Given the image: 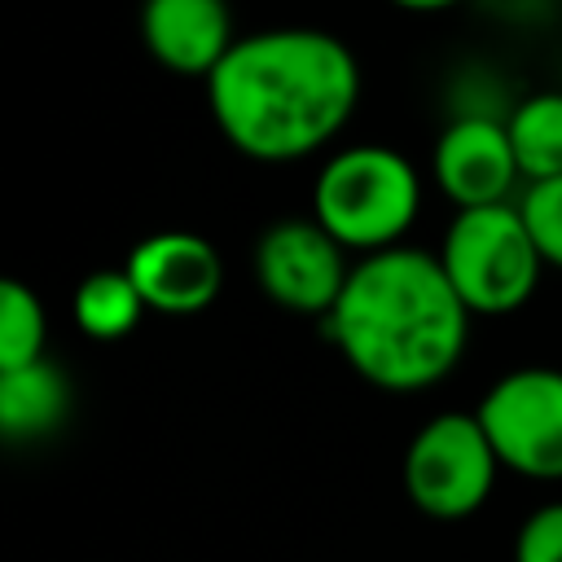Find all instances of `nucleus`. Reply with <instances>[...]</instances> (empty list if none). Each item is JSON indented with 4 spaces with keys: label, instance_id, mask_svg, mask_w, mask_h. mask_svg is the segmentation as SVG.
Instances as JSON below:
<instances>
[{
    "label": "nucleus",
    "instance_id": "nucleus-14",
    "mask_svg": "<svg viewBox=\"0 0 562 562\" xmlns=\"http://www.w3.org/2000/svg\"><path fill=\"white\" fill-rule=\"evenodd\" d=\"M44 342H48V316L40 294L18 277L0 281V369L44 360Z\"/></svg>",
    "mask_w": 562,
    "mask_h": 562
},
{
    "label": "nucleus",
    "instance_id": "nucleus-12",
    "mask_svg": "<svg viewBox=\"0 0 562 562\" xmlns=\"http://www.w3.org/2000/svg\"><path fill=\"white\" fill-rule=\"evenodd\" d=\"M70 312H75L79 334H88L92 342H119L140 325L149 307L136 281L127 277V268H97L75 285Z\"/></svg>",
    "mask_w": 562,
    "mask_h": 562
},
{
    "label": "nucleus",
    "instance_id": "nucleus-9",
    "mask_svg": "<svg viewBox=\"0 0 562 562\" xmlns=\"http://www.w3.org/2000/svg\"><path fill=\"white\" fill-rule=\"evenodd\" d=\"M430 176L457 211L509 202L522 171H518L509 132H505V119H492V114L452 119L435 140Z\"/></svg>",
    "mask_w": 562,
    "mask_h": 562
},
{
    "label": "nucleus",
    "instance_id": "nucleus-6",
    "mask_svg": "<svg viewBox=\"0 0 562 562\" xmlns=\"http://www.w3.org/2000/svg\"><path fill=\"white\" fill-rule=\"evenodd\" d=\"M474 413L501 457V470L531 483H562V369H509L483 391Z\"/></svg>",
    "mask_w": 562,
    "mask_h": 562
},
{
    "label": "nucleus",
    "instance_id": "nucleus-11",
    "mask_svg": "<svg viewBox=\"0 0 562 562\" xmlns=\"http://www.w3.org/2000/svg\"><path fill=\"white\" fill-rule=\"evenodd\" d=\"M70 404L75 391L48 356L18 369H0V435L9 443L48 439L70 417Z\"/></svg>",
    "mask_w": 562,
    "mask_h": 562
},
{
    "label": "nucleus",
    "instance_id": "nucleus-5",
    "mask_svg": "<svg viewBox=\"0 0 562 562\" xmlns=\"http://www.w3.org/2000/svg\"><path fill=\"white\" fill-rule=\"evenodd\" d=\"M501 474V457L479 422V413H435L422 422L404 448L400 483L408 505L435 522L474 518Z\"/></svg>",
    "mask_w": 562,
    "mask_h": 562
},
{
    "label": "nucleus",
    "instance_id": "nucleus-4",
    "mask_svg": "<svg viewBox=\"0 0 562 562\" xmlns=\"http://www.w3.org/2000/svg\"><path fill=\"white\" fill-rule=\"evenodd\" d=\"M439 268L474 316L518 312L549 268L518 202L465 206L448 220L439 241Z\"/></svg>",
    "mask_w": 562,
    "mask_h": 562
},
{
    "label": "nucleus",
    "instance_id": "nucleus-17",
    "mask_svg": "<svg viewBox=\"0 0 562 562\" xmlns=\"http://www.w3.org/2000/svg\"><path fill=\"white\" fill-rule=\"evenodd\" d=\"M386 4H395L404 13H443V9H452L461 0H386Z\"/></svg>",
    "mask_w": 562,
    "mask_h": 562
},
{
    "label": "nucleus",
    "instance_id": "nucleus-8",
    "mask_svg": "<svg viewBox=\"0 0 562 562\" xmlns=\"http://www.w3.org/2000/svg\"><path fill=\"white\" fill-rule=\"evenodd\" d=\"M127 277L136 281L140 299L158 316H198L224 290V259L202 233L162 228L132 246Z\"/></svg>",
    "mask_w": 562,
    "mask_h": 562
},
{
    "label": "nucleus",
    "instance_id": "nucleus-3",
    "mask_svg": "<svg viewBox=\"0 0 562 562\" xmlns=\"http://www.w3.org/2000/svg\"><path fill=\"white\" fill-rule=\"evenodd\" d=\"M422 211V176L391 145L334 149L312 184V220L334 233L356 259L400 246Z\"/></svg>",
    "mask_w": 562,
    "mask_h": 562
},
{
    "label": "nucleus",
    "instance_id": "nucleus-15",
    "mask_svg": "<svg viewBox=\"0 0 562 562\" xmlns=\"http://www.w3.org/2000/svg\"><path fill=\"white\" fill-rule=\"evenodd\" d=\"M518 211L544 255L549 268H562V176L549 180H531L518 198Z\"/></svg>",
    "mask_w": 562,
    "mask_h": 562
},
{
    "label": "nucleus",
    "instance_id": "nucleus-7",
    "mask_svg": "<svg viewBox=\"0 0 562 562\" xmlns=\"http://www.w3.org/2000/svg\"><path fill=\"white\" fill-rule=\"evenodd\" d=\"M351 250L325 233L316 220H277L255 241V281L259 290L299 316H329L338 303L347 277H351Z\"/></svg>",
    "mask_w": 562,
    "mask_h": 562
},
{
    "label": "nucleus",
    "instance_id": "nucleus-16",
    "mask_svg": "<svg viewBox=\"0 0 562 562\" xmlns=\"http://www.w3.org/2000/svg\"><path fill=\"white\" fill-rule=\"evenodd\" d=\"M514 562H562V501H544L518 522Z\"/></svg>",
    "mask_w": 562,
    "mask_h": 562
},
{
    "label": "nucleus",
    "instance_id": "nucleus-2",
    "mask_svg": "<svg viewBox=\"0 0 562 562\" xmlns=\"http://www.w3.org/2000/svg\"><path fill=\"white\" fill-rule=\"evenodd\" d=\"M470 321L474 312L452 290L439 255L386 246L351 263L325 334L356 378L391 395H417L461 364Z\"/></svg>",
    "mask_w": 562,
    "mask_h": 562
},
{
    "label": "nucleus",
    "instance_id": "nucleus-13",
    "mask_svg": "<svg viewBox=\"0 0 562 562\" xmlns=\"http://www.w3.org/2000/svg\"><path fill=\"white\" fill-rule=\"evenodd\" d=\"M505 132H509V145H514V158L527 184L562 176V92L558 88L522 97L505 114Z\"/></svg>",
    "mask_w": 562,
    "mask_h": 562
},
{
    "label": "nucleus",
    "instance_id": "nucleus-1",
    "mask_svg": "<svg viewBox=\"0 0 562 562\" xmlns=\"http://www.w3.org/2000/svg\"><path fill=\"white\" fill-rule=\"evenodd\" d=\"M220 136L255 162H299L325 149L360 105V61L316 26L241 35L206 75Z\"/></svg>",
    "mask_w": 562,
    "mask_h": 562
},
{
    "label": "nucleus",
    "instance_id": "nucleus-10",
    "mask_svg": "<svg viewBox=\"0 0 562 562\" xmlns=\"http://www.w3.org/2000/svg\"><path fill=\"white\" fill-rule=\"evenodd\" d=\"M140 44L162 70L206 79L237 44L228 0H140Z\"/></svg>",
    "mask_w": 562,
    "mask_h": 562
}]
</instances>
